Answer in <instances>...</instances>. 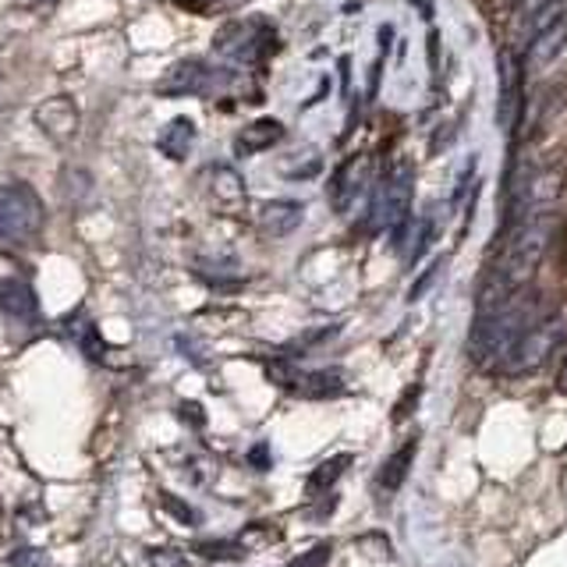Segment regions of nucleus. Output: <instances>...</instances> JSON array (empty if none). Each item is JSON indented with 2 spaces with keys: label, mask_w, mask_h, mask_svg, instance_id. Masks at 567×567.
<instances>
[{
  "label": "nucleus",
  "mask_w": 567,
  "mask_h": 567,
  "mask_svg": "<svg viewBox=\"0 0 567 567\" xmlns=\"http://www.w3.org/2000/svg\"><path fill=\"white\" fill-rule=\"evenodd\" d=\"M546 316L543 298L532 291H514L504 301L475 306V323L468 333V359L475 365H501L511 348L522 341L528 327H536Z\"/></svg>",
  "instance_id": "obj_1"
},
{
  "label": "nucleus",
  "mask_w": 567,
  "mask_h": 567,
  "mask_svg": "<svg viewBox=\"0 0 567 567\" xmlns=\"http://www.w3.org/2000/svg\"><path fill=\"white\" fill-rule=\"evenodd\" d=\"M43 199L25 182L0 185V245L22 248L43 230Z\"/></svg>",
  "instance_id": "obj_2"
},
{
  "label": "nucleus",
  "mask_w": 567,
  "mask_h": 567,
  "mask_svg": "<svg viewBox=\"0 0 567 567\" xmlns=\"http://www.w3.org/2000/svg\"><path fill=\"white\" fill-rule=\"evenodd\" d=\"M412 199H415L412 164H398L383 182V188L372 195V224L390 230L394 248H404L408 230H412Z\"/></svg>",
  "instance_id": "obj_3"
},
{
  "label": "nucleus",
  "mask_w": 567,
  "mask_h": 567,
  "mask_svg": "<svg viewBox=\"0 0 567 567\" xmlns=\"http://www.w3.org/2000/svg\"><path fill=\"white\" fill-rule=\"evenodd\" d=\"M213 50L235 64H262L277 50V29L270 18H259V14L235 18V22L217 29Z\"/></svg>",
  "instance_id": "obj_4"
},
{
  "label": "nucleus",
  "mask_w": 567,
  "mask_h": 567,
  "mask_svg": "<svg viewBox=\"0 0 567 567\" xmlns=\"http://www.w3.org/2000/svg\"><path fill=\"white\" fill-rule=\"evenodd\" d=\"M560 337H564L560 316L546 312L536 327L525 330V337L511 348V354L496 369H501L504 377H525V372H536L549 359V354H554V348L560 344Z\"/></svg>",
  "instance_id": "obj_5"
},
{
  "label": "nucleus",
  "mask_w": 567,
  "mask_h": 567,
  "mask_svg": "<svg viewBox=\"0 0 567 567\" xmlns=\"http://www.w3.org/2000/svg\"><path fill=\"white\" fill-rule=\"evenodd\" d=\"M230 71L220 68H209L203 61H177L164 71V79L156 82V93L159 96H206V93H217L220 85H227Z\"/></svg>",
  "instance_id": "obj_6"
},
{
  "label": "nucleus",
  "mask_w": 567,
  "mask_h": 567,
  "mask_svg": "<svg viewBox=\"0 0 567 567\" xmlns=\"http://www.w3.org/2000/svg\"><path fill=\"white\" fill-rule=\"evenodd\" d=\"M522 61L514 50H501L496 53V128L501 132H514L522 114Z\"/></svg>",
  "instance_id": "obj_7"
},
{
  "label": "nucleus",
  "mask_w": 567,
  "mask_h": 567,
  "mask_svg": "<svg viewBox=\"0 0 567 567\" xmlns=\"http://www.w3.org/2000/svg\"><path fill=\"white\" fill-rule=\"evenodd\" d=\"M270 377L284 386V390H295L301 398H341L344 394V380L341 372L333 369H319V372H298L288 365H270Z\"/></svg>",
  "instance_id": "obj_8"
},
{
  "label": "nucleus",
  "mask_w": 567,
  "mask_h": 567,
  "mask_svg": "<svg viewBox=\"0 0 567 567\" xmlns=\"http://www.w3.org/2000/svg\"><path fill=\"white\" fill-rule=\"evenodd\" d=\"M32 121L35 128H40L50 142H58V146H64V142H71L79 135V106L71 96H50L43 100L40 106L32 111Z\"/></svg>",
  "instance_id": "obj_9"
},
{
  "label": "nucleus",
  "mask_w": 567,
  "mask_h": 567,
  "mask_svg": "<svg viewBox=\"0 0 567 567\" xmlns=\"http://www.w3.org/2000/svg\"><path fill=\"white\" fill-rule=\"evenodd\" d=\"M365 185H369V156H348L330 177V188H327L330 206L337 213H348L354 203H359Z\"/></svg>",
  "instance_id": "obj_10"
},
{
  "label": "nucleus",
  "mask_w": 567,
  "mask_h": 567,
  "mask_svg": "<svg viewBox=\"0 0 567 567\" xmlns=\"http://www.w3.org/2000/svg\"><path fill=\"white\" fill-rule=\"evenodd\" d=\"M301 220H306V203L298 199H270L259 209V227L270 238H288L291 230L301 227Z\"/></svg>",
  "instance_id": "obj_11"
},
{
  "label": "nucleus",
  "mask_w": 567,
  "mask_h": 567,
  "mask_svg": "<svg viewBox=\"0 0 567 567\" xmlns=\"http://www.w3.org/2000/svg\"><path fill=\"white\" fill-rule=\"evenodd\" d=\"M0 312L14 319V323H32L40 316V301H35V291L25 280L0 277Z\"/></svg>",
  "instance_id": "obj_12"
},
{
  "label": "nucleus",
  "mask_w": 567,
  "mask_h": 567,
  "mask_svg": "<svg viewBox=\"0 0 567 567\" xmlns=\"http://www.w3.org/2000/svg\"><path fill=\"white\" fill-rule=\"evenodd\" d=\"M564 50H567V14L557 18L554 25L543 29L536 40L525 47V61H528L532 71H543L549 64H557V58H560Z\"/></svg>",
  "instance_id": "obj_13"
},
{
  "label": "nucleus",
  "mask_w": 567,
  "mask_h": 567,
  "mask_svg": "<svg viewBox=\"0 0 567 567\" xmlns=\"http://www.w3.org/2000/svg\"><path fill=\"white\" fill-rule=\"evenodd\" d=\"M280 138H284V124L277 117H256L235 135V146H238L241 156H252V153H262V150H274Z\"/></svg>",
  "instance_id": "obj_14"
},
{
  "label": "nucleus",
  "mask_w": 567,
  "mask_h": 567,
  "mask_svg": "<svg viewBox=\"0 0 567 567\" xmlns=\"http://www.w3.org/2000/svg\"><path fill=\"white\" fill-rule=\"evenodd\" d=\"M415 454H419V436L404 440L401 447L383 461V468H380V486H383L386 493H394V489L404 486L408 472H412V465H415Z\"/></svg>",
  "instance_id": "obj_15"
},
{
  "label": "nucleus",
  "mask_w": 567,
  "mask_h": 567,
  "mask_svg": "<svg viewBox=\"0 0 567 567\" xmlns=\"http://www.w3.org/2000/svg\"><path fill=\"white\" fill-rule=\"evenodd\" d=\"M192 142H195L192 117H174L167 128L156 135V150L164 153L167 159H185L188 150H192Z\"/></svg>",
  "instance_id": "obj_16"
},
{
  "label": "nucleus",
  "mask_w": 567,
  "mask_h": 567,
  "mask_svg": "<svg viewBox=\"0 0 567 567\" xmlns=\"http://www.w3.org/2000/svg\"><path fill=\"white\" fill-rule=\"evenodd\" d=\"M351 454H333L330 461H323V465H319L312 475H309V483H306V489L309 493H323V489H330L337 478H341L348 468H351Z\"/></svg>",
  "instance_id": "obj_17"
},
{
  "label": "nucleus",
  "mask_w": 567,
  "mask_h": 567,
  "mask_svg": "<svg viewBox=\"0 0 567 567\" xmlns=\"http://www.w3.org/2000/svg\"><path fill=\"white\" fill-rule=\"evenodd\" d=\"M412 248H408V259L419 262L425 252H430V245L436 241V217H433V209L430 213H422L419 220H412Z\"/></svg>",
  "instance_id": "obj_18"
},
{
  "label": "nucleus",
  "mask_w": 567,
  "mask_h": 567,
  "mask_svg": "<svg viewBox=\"0 0 567 567\" xmlns=\"http://www.w3.org/2000/svg\"><path fill=\"white\" fill-rule=\"evenodd\" d=\"M213 195H217V199L220 203H241L245 199V185H241V177L235 174V171H230V167H217V171H213Z\"/></svg>",
  "instance_id": "obj_19"
},
{
  "label": "nucleus",
  "mask_w": 567,
  "mask_h": 567,
  "mask_svg": "<svg viewBox=\"0 0 567 567\" xmlns=\"http://www.w3.org/2000/svg\"><path fill=\"white\" fill-rule=\"evenodd\" d=\"M146 560H150L153 567H199V564H195V560L185 554V549H167V546L150 549Z\"/></svg>",
  "instance_id": "obj_20"
},
{
  "label": "nucleus",
  "mask_w": 567,
  "mask_h": 567,
  "mask_svg": "<svg viewBox=\"0 0 567 567\" xmlns=\"http://www.w3.org/2000/svg\"><path fill=\"white\" fill-rule=\"evenodd\" d=\"M475 171H478V156L472 153L468 159H465V167L457 171V185H454V195H451V203L457 206V203H465V195H468V188H472V182H475Z\"/></svg>",
  "instance_id": "obj_21"
},
{
  "label": "nucleus",
  "mask_w": 567,
  "mask_h": 567,
  "mask_svg": "<svg viewBox=\"0 0 567 567\" xmlns=\"http://www.w3.org/2000/svg\"><path fill=\"white\" fill-rule=\"evenodd\" d=\"M199 554L206 560H238V557H245V546L241 543H203Z\"/></svg>",
  "instance_id": "obj_22"
},
{
  "label": "nucleus",
  "mask_w": 567,
  "mask_h": 567,
  "mask_svg": "<svg viewBox=\"0 0 567 567\" xmlns=\"http://www.w3.org/2000/svg\"><path fill=\"white\" fill-rule=\"evenodd\" d=\"M330 554H333V546L330 543H319V546L306 549V554H301L298 560H291L288 567H323L330 560Z\"/></svg>",
  "instance_id": "obj_23"
},
{
  "label": "nucleus",
  "mask_w": 567,
  "mask_h": 567,
  "mask_svg": "<svg viewBox=\"0 0 567 567\" xmlns=\"http://www.w3.org/2000/svg\"><path fill=\"white\" fill-rule=\"evenodd\" d=\"M164 511L171 514V518L185 522V525H195V522H199V514H195L185 501H177V496H171V493H164Z\"/></svg>",
  "instance_id": "obj_24"
},
{
  "label": "nucleus",
  "mask_w": 567,
  "mask_h": 567,
  "mask_svg": "<svg viewBox=\"0 0 567 567\" xmlns=\"http://www.w3.org/2000/svg\"><path fill=\"white\" fill-rule=\"evenodd\" d=\"M443 270V259H433V266H430V270H425L415 284H412V291H408V301H419L425 291H430V284L436 280V274Z\"/></svg>",
  "instance_id": "obj_25"
},
{
  "label": "nucleus",
  "mask_w": 567,
  "mask_h": 567,
  "mask_svg": "<svg viewBox=\"0 0 567 567\" xmlns=\"http://www.w3.org/2000/svg\"><path fill=\"white\" fill-rule=\"evenodd\" d=\"M14 567H47V557L35 554V549H18V554L11 557Z\"/></svg>",
  "instance_id": "obj_26"
},
{
  "label": "nucleus",
  "mask_w": 567,
  "mask_h": 567,
  "mask_svg": "<svg viewBox=\"0 0 567 567\" xmlns=\"http://www.w3.org/2000/svg\"><path fill=\"white\" fill-rule=\"evenodd\" d=\"M185 4H203L199 11H224V8H241L248 0H185Z\"/></svg>",
  "instance_id": "obj_27"
},
{
  "label": "nucleus",
  "mask_w": 567,
  "mask_h": 567,
  "mask_svg": "<svg viewBox=\"0 0 567 567\" xmlns=\"http://www.w3.org/2000/svg\"><path fill=\"white\" fill-rule=\"evenodd\" d=\"M419 401V386H408V394H404V401L394 408V419L401 422V419H408V408H412Z\"/></svg>",
  "instance_id": "obj_28"
},
{
  "label": "nucleus",
  "mask_w": 567,
  "mask_h": 567,
  "mask_svg": "<svg viewBox=\"0 0 567 567\" xmlns=\"http://www.w3.org/2000/svg\"><path fill=\"white\" fill-rule=\"evenodd\" d=\"M248 461H252L256 468H266V465H270V451H266V443H259V447H256L252 454H248Z\"/></svg>",
  "instance_id": "obj_29"
},
{
  "label": "nucleus",
  "mask_w": 567,
  "mask_h": 567,
  "mask_svg": "<svg viewBox=\"0 0 567 567\" xmlns=\"http://www.w3.org/2000/svg\"><path fill=\"white\" fill-rule=\"evenodd\" d=\"M182 412H185V419H188V422L203 425V408H199V404H182Z\"/></svg>",
  "instance_id": "obj_30"
},
{
  "label": "nucleus",
  "mask_w": 567,
  "mask_h": 567,
  "mask_svg": "<svg viewBox=\"0 0 567 567\" xmlns=\"http://www.w3.org/2000/svg\"><path fill=\"white\" fill-rule=\"evenodd\" d=\"M557 386L567 394V351H564V359H560V369H557Z\"/></svg>",
  "instance_id": "obj_31"
}]
</instances>
